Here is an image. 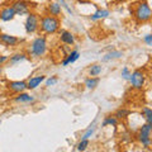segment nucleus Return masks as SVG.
<instances>
[{
  "mask_svg": "<svg viewBox=\"0 0 152 152\" xmlns=\"http://www.w3.org/2000/svg\"><path fill=\"white\" fill-rule=\"evenodd\" d=\"M8 89L14 94H19L27 90V81H22V80H13V81L8 83Z\"/></svg>",
  "mask_w": 152,
  "mask_h": 152,
  "instance_id": "nucleus-10",
  "label": "nucleus"
},
{
  "mask_svg": "<svg viewBox=\"0 0 152 152\" xmlns=\"http://www.w3.org/2000/svg\"><path fill=\"white\" fill-rule=\"evenodd\" d=\"M89 143H90L89 140H83L81 138V140H80V142L77 143V146H76V148H77L79 152H84L89 147Z\"/></svg>",
  "mask_w": 152,
  "mask_h": 152,
  "instance_id": "nucleus-25",
  "label": "nucleus"
},
{
  "mask_svg": "<svg viewBox=\"0 0 152 152\" xmlns=\"http://www.w3.org/2000/svg\"><path fill=\"white\" fill-rule=\"evenodd\" d=\"M131 74H132V71L129 70V67L128 66H124V67L122 69V71H121V76H122V79L123 80H129V76H131Z\"/></svg>",
  "mask_w": 152,
  "mask_h": 152,
  "instance_id": "nucleus-27",
  "label": "nucleus"
},
{
  "mask_svg": "<svg viewBox=\"0 0 152 152\" xmlns=\"http://www.w3.org/2000/svg\"><path fill=\"white\" fill-rule=\"evenodd\" d=\"M109 14H110V12L107 10V9H98V10H95L91 15H90V20H93V22L102 20V19L108 18Z\"/></svg>",
  "mask_w": 152,
  "mask_h": 152,
  "instance_id": "nucleus-17",
  "label": "nucleus"
},
{
  "mask_svg": "<svg viewBox=\"0 0 152 152\" xmlns=\"http://www.w3.org/2000/svg\"><path fill=\"white\" fill-rule=\"evenodd\" d=\"M28 55L34 58H42L48 52V43L45 36H38L28 46Z\"/></svg>",
  "mask_w": 152,
  "mask_h": 152,
  "instance_id": "nucleus-1",
  "label": "nucleus"
},
{
  "mask_svg": "<svg viewBox=\"0 0 152 152\" xmlns=\"http://www.w3.org/2000/svg\"><path fill=\"white\" fill-rule=\"evenodd\" d=\"M152 124L150 123H145L140 127L138 132H137V140L145 148H150L152 146Z\"/></svg>",
  "mask_w": 152,
  "mask_h": 152,
  "instance_id": "nucleus-4",
  "label": "nucleus"
},
{
  "mask_svg": "<svg viewBox=\"0 0 152 152\" xmlns=\"http://www.w3.org/2000/svg\"><path fill=\"white\" fill-rule=\"evenodd\" d=\"M80 58V52L77 51V50H72V51H70L67 55L65 56V58L62 60V62H61V65L64 66H69V65H71V64H74V62H76Z\"/></svg>",
  "mask_w": 152,
  "mask_h": 152,
  "instance_id": "nucleus-13",
  "label": "nucleus"
},
{
  "mask_svg": "<svg viewBox=\"0 0 152 152\" xmlns=\"http://www.w3.org/2000/svg\"><path fill=\"white\" fill-rule=\"evenodd\" d=\"M24 29L27 34H34L37 31H39V17L36 13H29L24 22Z\"/></svg>",
  "mask_w": 152,
  "mask_h": 152,
  "instance_id": "nucleus-6",
  "label": "nucleus"
},
{
  "mask_svg": "<svg viewBox=\"0 0 152 152\" xmlns=\"http://www.w3.org/2000/svg\"><path fill=\"white\" fill-rule=\"evenodd\" d=\"M1 74H3V67L0 66V75H1Z\"/></svg>",
  "mask_w": 152,
  "mask_h": 152,
  "instance_id": "nucleus-31",
  "label": "nucleus"
},
{
  "mask_svg": "<svg viewBox=\"0 0 152 152\" xmlns=\"http://www.w3.org/2000/svg\"><path fill=\"white\" fill-rule=\"evenodd\" d=\"M15 17H17V14L14 12L12 5H7L0 10V20H3V22H12Z\"/></svg>",
  "mask_w": 152,
  "mask_h": 152,
  "instance_id": "nucleus-12",
  "label": "nucleus"
},
{
  "mask_svg": "<svg viewBox=\"0 0 152 152\" xmlns=\"http://www.w3.org/2000/svg\"><path fill=\"white\" fill-rule=\"evenodd\" d=\"M128 81L131 83L132 89L142 90L143 86H145V83H146V74L142 70L137 69L134 71H132V74L129 76V80H128Z\"/></svg>",
  "mask_w": 152,
  "mask_h": 152,
  "instance_id": "nucleus-5",
  "label": "nucleus"
},
{
  "mask_svg": "<svg viewBox=\"0 0 152 152\" xmlns=\"http://www.w3.org/2000/svg\"><path fill=\"white\" fill-rule=\"evenodd\" d=\"M141 114H142V117L145 118L146 123H150V124H152V109L151 108H147V107L142 108Z\"/></svg>",
  "mask_w": 152,
  "mask_h": 152,
  "instance_id": "nucleus-23",
  "label": "nucleus"
},
{
  "mask_svg": "<svg viewBox=\"0 0 152 152\" xmlns=\"http://www.w3.org/2000/svg\"><path fill=\"white\" fill-rule=\"evenodd\" d=\"M62 13V8L57 1H50L47 4V14H50L52 17H57L58 18Z\"/></svg>",
  "mask_w": 152,
  "mask_h": 152,
  "instance_id": "nucleus-14",
  "label": "nucleus"
},
{
  "mask_svg": "<svg viewBox=\"0 0 152 152\" xmlns=\"http://www.w3.org/2000/svg\"><path fill=\"white\" fill-rule=\"evenodd\" d=\"M99 83H100V79L99 77H88L86 80H85V88H86L88 90H94L98 88Z\"/></svg>",
  "mask_w": 152,
  "mask_h": 152,
  "instance_id": "nucleus-20",
  "label": "nucleus"
},
{
  "mask_svg": "<svg viewBox=\"0 0 152 152\" xmlns=\"http://www.w3.org/2000/svg\"><path fill=\"white\" fill-rule=\"evenodd\" d=\"M102 71H103V66L100 64H93L89 67L88 72H89L90 77H98V76L102 74Z\"/></svg>",
  "mask_w": 152,
  "mask_h": 152,
  "instance_id": "nucleus-19",
  "label": "nucleus"
},
{
  "mask_svg": "<svg viewBox=\"0 0 152 152\" xmlns=\"http://www.w3.org/2000/svg\"><path fill=\"white\" fill-rule=\"evenodd\" d=\"M61 27V20L57 17H52L50 14L42 15L39 18V31L46 36L55 34L60 31Z\"/></svg>",
  "mask_w": 152,
  "mask_h": 152,
  "instance_id": "nucleus-2",
  "label": "nucleus"
},
{
  "mask_svg": "<svg viewBox=\"0 0 152 152\" xmlns=\"http://www.w3.org/2000/svg\"><path fill=\"white\" fill-rule=\"evenodd\" d=\"M108 126L117 127L118 126V119L114 115H107V117H104V121L102 123V127H108Z\"/></svg>",
  "mask_w": 152,
  "mask_h": 152,
  "instance_id": "nucleus-22",
  "label": "nucleus"
},
{
  "mask_svg": "<svg viewBox=\"0 0 152 152\" xmlns=\"http://www.w3.org/2000/svg\"><path fill=\"white\" fill-rule=\"evenodd\" d=\"M95 129H96V127H95V122H93V124H90V127L84 132V134L81 136V138L83 140H89L90 137H93V134L95 133Z\"/></svg>",
  "mask_w": 152,
  "mask_h": 152,
  "instance_id": "nucleus-24",
  "label": "nucleus"
},
{
  "mask_svg": "<svg viewBox=\"0 0 152 152\" xmlns=\"http://www.w3.org/2000/svg\"><path fill=\"white\" fill-rule=\"evenodd\" d=\"M27 53H24V52H15L14 55L12 56H9V65L10 66H14V65H18V64H20L23 62L24 60H27Z\"/></svg>",
  "mask_w": 152,
  "mask_h": 152,
  "instance_id": "nucleus-16",
  "label": "nucleus"
},
{
  "mask_svg": "<svg viewBox=\"0 0 152 152\" xmlns=\"http://www.w3.org/2000/svg\"><path fill=\"white\" fill-rule=\"evenodd\" d=\"M9 61V56L7 55H0V66H3L4 64H7Z\"/></svg>",
  "mask_w": 152,
  "mask_h": 152,
  "instance_id": "nucleus-30",
  "label": "nucleus"
},
{
  "mask_svg": "<svg viewBox=\"0 0 152 152\" xmlns=\"http://www.w3.org/2000/svg\"><path fill=\"white\" fill-rule=\"evenodd\" d=\"M57 83H58V77H57L56 75L53 76H50V77H47L45 80V85L47 88H50V86H53V85H56Z\"/></svg>",
  "mask_w": 152,
  "mask_h": 152,
  "instance_id": "nucleus-26",
  "label": "nucleus"
},
{
  "mask_svg": "<svg viewBox=\"0 0 152 152\" xmlns=\"http://www.w3.org/2000/svg\"><path fill=\"white\" fill-rule=\"evenodd\" d=\"M129 114H131V112L128 110V109H126V108H119V109H117L115 113H114L113 115L115 117L118 121H123V119H127V118L129 117Z\"/></svg>",
  "mask_w": 152,
  "mask_h": 152,
  "instance_id": "nucleus-21",
  "label": "nucleus"
},
{
  "mask_svg": "<svg viewBox=\"0 0 152 152\" xmlns=\"http://www.w3.org/2000/svg\"><path fill=\"white\" fill-rule=\"evenodd\" d=\"M60 32V42L61 43H64L66 46H74L75 42H76V37L72 32L70 31H66V29H61L58 31Z\"/></svg>",
  "mask_w": 152,
  "mask_h": 152,
  "instance_id": "nucleus-9",
  "label": "nucleus"
},
{
  "mask_svg": "<svg viewBox=\"0 0 152 152\" xmlns=\"http://www.w3.org/2000/svg\"><path fill=\"white\" fill-rule=\"evenodd\" d=\"M133 18L137 23H146L152 19V9L147 1L137 3L133 8Z\"/></svg>",
  "mask_w": 152,
  "mask_h": 152,
  "instance_id": "nucleus-3",
  "label": "nucleus"
},
{
  "mask_svg": "<svg viewBox=\"0 0 152 152\" xmlns=\"http://www.w3.org/2000/svg\"><path fill=\"white\" fill-rule=\"evenodd\" d=\"M15 103H20V104H28V103H33L34 102V96L32 94H28L26 91L17 94V96H14L13 99Z\"/></svg>",
  "mask_w": 152,
  "mask_h": 152,
  "instance_id": "nucleus-15",
  "label": "nucleus"
},
{
  "mask_svg": "<svg viewBox=\"0 0 152 152\" xmlns=\"http://www.w3.org/2000/svg\"><path fill=\"white\" fill-rule=\"evenodd\" d=\"M143 42L147 46H152V34H151V33H150V34H146L143 37Z\"/></svg>",
  "mask_w": 152,
  "mask_h": 152,
  "instance_id": "nucleus-29",
  "label": "nucleus"
},
{
  "mask_svg": "<svg viewBox=\"0 0 152 152\" xmlns=\"http://www.w3.org/2000/svg\"><path fill=\"white\" fill-rule=\"evenodd\" d=\"M22 42H23L22 38H19L17 36L8 34V33H0V43L4 45L5 47H9V48L19 46Z\"/></svg>",
  "mask_w": 152,
  "mask_h": 152,
  "instance_id": "nucleus-8",
  "label": "nucleus"
},
{
  "mask_svg": "<svg viewBox=\"0 0 152 152\" xmlns=\"http://www.w3.org/2000/svg\"><path fill=\"white\" fill-rule=\"evenodd\" d=\"M12 7L17 15H28L31 13V4L27 0H14Z\"/></svg>",
  "mask_w": 152,
  "mask_h": 152,
  "instance_id": "nucleus-7",
  "label": "nucleus"
},
{
  "mask_svg": "<svg viewBox=\"0 0 152 152\" xmlns=\"http://www.w3.org/2000/svg\"><path fill=\"white\" fill-rule=\"evenodd\" d=\"M57 3H58V4H60V5H61V8H62V9H65V10H66V12H67L69 14H71V15H72V14H74V12H72V9H71V8L69 7V4H67V3H66V1H65V0H57Z\"/></svg>",
  "mask_w": 152,
  "mask_h": 152,
  "instance_id": "nucleus-28",
  "label": "nucleus"
},
{
  "mask_svg": "<svg viewBox=\"0 0 152 152\" xmlns=\"http://www.w3.org/2000/svg\"><path fill=\"white\" fill-rule=\"evenodd\" d=\"M46 79H47L46 75H43V74L32 76V77H29L28 79V81H27V89L28 90H36L42 83H45Z\"/></svg>",
  "mask_w": 152,
  "mask_h": 152,
  "instance_id": "nucleus-11",
  "label": "nucleus"
},
{
  "mask_svg": "<svg viewBox=\"0 0 152 152\" xmlns=\"http://www.w3.org/2000/svg\"><path fill=\"white\" fill-rule=\"evenodd\" d=\"M0 123H1V121H0Z\"/></svg>",
  "mask_w": 152,
  "mask_h": 152,
  "instance_id": "nucleus-32",
  "label": "nucleus"
},
{
  "mask_svg": "<svg viewBox=\"0 0 152 152\" xmlns=\"http://www.w3.org/2000/svg\"><path fill=\"white\" fill-rule=\"evenodd\" d=\"M122 56H123V52H122V51L113 50V51L107 52V53L102 57V61H103V62H109V61H112V60H118V58H121Z\"/></svg>",
  "mask_w": 152,
  "mask_h": 152,
  "instance_id": "nucleus-18",
  "label": "nucleus"
}]
</instances>
